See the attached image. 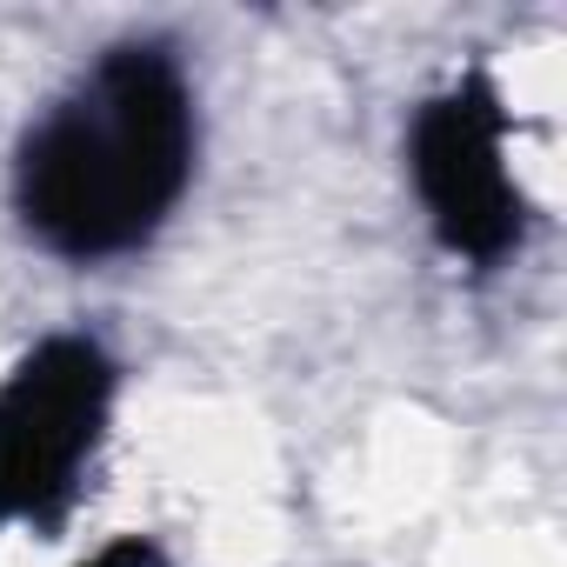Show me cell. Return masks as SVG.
<instances>
[{
	"mask_svg": "<svg viewBox=\"0 0 567 567\" xmlns=\"http://www.w3.org/2000/svg\"><path fill=\"white\" fill-rule=\"evenodd\" d=\"M200 161V107L167 41H114L14 147V214L74 267L141 254Z\"/></svg>",
	"mask_w": 567,
	"mask_h": 567,
	"instance_id": "1",
	"label": "cell"
},
{
	"mask_svg": "<svg viewBox=\"0 0 567 567\" xmlns=\"http://www.w3.org/2000/svg\"><path fill=\"white\" fill-rule=\"evenodd\" d=\"M121 368L87 334L34 341L0 381V527L61 540L107 441Z\"/></svg>",
	"mask_w": 567,
	"mask_h": 567,
	"instance_id": "2",
	"label": "cell"
},
{
	"mask_svg": "<svg viewBox=\"0 0 567 567\" xmlns=\"http://www.w3.org/2000/svg\"><path fill=\"white\" fill-rule=\"evenodd\" d=\"M81 567H161V540H154V534H114V540L94 547Z\"/></svg>",
	"mask_w": 567,
	"mask_h": 567,
	"instance_id": "4",
	"label": "cell"
},
{
	"mask_svg": "<svg viewBox=\"0 0 567 567\" xmlns=\"http://www.w3.org/2000/svg\"><path fill=\"white\" fill-rule=\"evenodd\" d=\"M507 101L487 68L427 94L408 121V181L434 240L467 267H501L527 240V194L507 161Z\"/></svg>",
	"mask_w": 567,
	"mask_h": 567,
	"instance_id": "3",
	"label": "cell"
}]
</instances>
